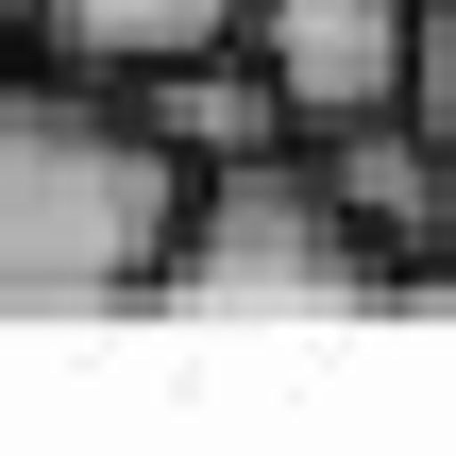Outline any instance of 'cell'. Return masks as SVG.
<instances>
[{
  "mask_svg": "<svg viewBox=\"0 0 456 456\" xmlns=\"http://www.w3.org/2000/svg\"><path fill=\"white\" fill-rule=\"evenodd\" d=\"M0 34H17V51H34V0H0Z\"/></svg>",
  "mask_w": 456,
  "mask_h": 456,
  "instance_id": "ba28073f",
  "label": "cell"
},
{
  "mask_svg": "<svg viewBox=\"0 0 456 456\" xmlns=\"http://www.w3.org/2000/svg\"><path fill=\"white\" fill-rule=\"evenodd\" d=\"M237 34L271 51V85L305 102V135H322V118H372V102L423 85V0H254Z\"/></svg>",
  "mask_w": 456,
  "mask_h": 456,
  "instance_id": "277c9868",
  "label": "cell"
},
{
  "mask_svg": "<svg viewBox=\"0 0 456 456\" xmlns=\"http://www.w3.org/2000/svg\"><path fill=\"white\" fill-rule=\"evenodd\" d=\"M322 152V186H338V220L389 254V288H423L456 254V152H440V118L423 102H372V118H322L305 135Z\"/></svg>",
  "mask_w": 456,
  "mask_h": 456,
  "instance_id": "3957f363",
  "label": "cell"
},
{
  "mask_svg": "<svg viewBox=\"0 0 456 456\" xmlns=\"http://www.w3.org/2000/svg\"><path fill=\"white\" fill-rule=\"evenodd\" d=\"M186 237V152L135 118V85L85 68H0V322H85L152 305Z\"/></svg>",
  "mask_w": 456,
  "mask_h": 456,
  "instance_id": "6da1fadb",
  "label": "cell"
},
{
  "mask_svg": "<svg viewBox=\"0 0 456 456\" xmlns=\"http://www.w3.org/2000/svg\"><path fill=\"white\" fill-rule=\"evenodd\" d=\"M237 17H254V0H34V51L85 68V85H152V68L220 51Z\"/></svg>",
  "mask_w": 456,
  "mask_h": 456,
  "instance_id": "8992f818",
  "label": "cell"
},
{
  "mask_svg": "<svg viewBox=\"0 0 456 456\" xmlns=\"http://www.w3.org/2000/svg\"><path fill=\"white\" fill-rule=\"evenodd\" d=\"M135 118L186 152V169H220V152H271V135H305V102L271 85V51L254 34H220V51H186V68H152L135 85Z\"/></svg>",
  "mask_w": 456,
  "mask_h": 456,
  "instance_id": "5b68a950",
  "label": "cell"
},
{
  "mask_svg": "<svg viewBox=\"0 0 456 456\" xmlns=\"http://www.w3.org/2000/svg\"><path fill=\"white\" fill-rule=\"evenodd\" d=\"M372 288H389V254L338 220V186H322L305 135L186 169V237H169L152 305H372Z\"/></svg>",
  "mask_w": 456,
  "mask_h": 456,
  "instance_id": "7a4b0ae2",
  "label": "cell"
},
{
  "mask_svg": "<svg viewBox=\"0 0 456 456\" xmlns=\"http://www.w3.org/2000/svg\"><path fill=\"white\" fill-rule=\"evenodd\" d=\"M423 118H440V152H456V0H423V85H406Z\"/></svg>",
  "mask_w": 456,
  "mask_h": 456,
  "instance_id": "52a82bcc",
  "label": "cell"
}]
</instances>
